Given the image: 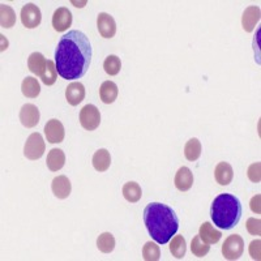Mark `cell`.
I'll use <instances>...</instances> for the list:
<instances>
[{
    "instance_id": "obj_1",
    "label": "cell",
    "mask_w": 261,
    "mask_h": 261,
    "mask_svg": "<svg viewBox=\"0 0 261 261\" xmlns=\"http://www.w3.org/2000/svg\"><path fill=\"white\" fill-rule=\"evenodd\" d=\"M93 48L89 38L80 30H69L58 42L55 65L64 80H77L89 71Z\"/></svg>"
},
{
    "instance_id": "obj_2",
    "label": "cell",
    "mask_w": 261,
    "mask_h": 261,
    "mask_svg": "<svg viewBox=\"0 0 261 261\" xmlns=\"http://www.w3.org/2000/svg\"><path fill=\"white\" fill-rule=\"evenodd\" d=\"M144 223L158 244H166L179 230V218L175 211L162 202H150L144 209Z\"/></svg>"
},
{
    "instance_id": "obj_3",
    "label": "cell",
    "mask_w": 261,
    "mask_h": 261,
    "mask_svg": "<svg viewBox=\"0 0 261 261\" xmlns=\"http://www.w3.org/2000/svg\"><path fill=\"white\" fill-rule=\"evenodd\" d=\"M243 214L241 200L231 193H221L213 200L211 206L212 221L217 227L231 230L239 223Z\"/></svg>"
},
{
    "instance_id": "obj_4",
    "label": "cell",
    "mask_w": 261,
    "mask_h": 261,
    "mask_svg": "<svg viewBox=\"0 0 261 261\" xmlns=\"http://www.w3.org/2000/svg\"><path fill=\"white\" fill-rule=\"evenodd\" d=\"M46 144L41 134L36 132L28 137L24 146V155L30 161H37L45 154Z\"/></svg>"
},
{
    "instance_id": "obj_5",
    "label": "cell",
    "mask_w": 261,
    "mask_h": 261,
    "mask_svg": "<svg viewBox=\"0 0 261 261\" xmlns=\"http://www.w3.org/2000/svg\"><path fill=\"white\" fill-rule=\"evenodd\" d=\"M244 252V241L241 235L232 234L222 246V255L226 260H238Z\"/></svg>"
},
{
    "instance_id": "obj_6",
    "label": "cell",
    "mask_w": 261,
    "mask_h": 261,
    "mask_svg": "<svg viewBox=\"0 0 261 261\" xmlns=\"http://www.w3.org/2000/svg\"><path fill=\"white\" fill-rule=\"evenodd\" d=\"M79 119H80L81 127L86 130L97 129L101 124V114H99V110L94 105L89 103L84 106L81 109Z\"/></svg>"
},
{
    "instance_id": "obj_7",
    "label": "cell",
    "mask_w": 261,
    "mask_h": 261,
    "mask_svg": "<svg viewBox=\"0 0 261 261\" xmlns=\"http://www.w3.org/2000/svg\"><path fill=\"white\" fill-rule=\"evenodd\" d=\"M21 22L28 29H34V28L39 27L42 21V13L41 9L33 3L25 4L22 8H21Z\"/></svg>"
},
{
    "instance_id": "obj_8",
    "label": "cell",
    "mask_w": 261,
    "mask_h": 261,
    "mask_svg": "<svg viewBox=\"0 0 261 261\" xmlns=\"http://www.w3.org/2000/svg\"><path fill=\"white\" fill-rule=\"evenodd\" d=\"M45 135L50 144L63 143L65 136L64 125L58 119H50L45 125Z\"/></svg>"
},
{
    "instance_id": "obj_9",
    "label": "cell",
    "mask_w": 261,
    "mask_h": 261,
    "mask_svg": "<svg viewBox=\"0 0 261 261\" xmlns=\"http://www.w3.org/2000/svg\"><path fill=\"white\" fill-rule=\"evenodd\" d=\"M98 32L103 38L110 39L116 34V22L111 15L106 12H101L97 17Z\"/></svg>"
},
{
    "instance_id": "obj_10",
    "label": "cell",
    "mask_w": 261,
    "mask_h": 261,
    "mask_svg": "<svg viewBox=\"0 0 261 261\" xmlns=\"http://www.w3.org/2000/svg\"><path fill=\"white\" fill-rule=\"evenodd\" d=\"M41 114H39L38 107L33 103H27L21 107L20 110V122L25 128L36 127L39 123Z\"/></svg>"
},
{
    "instance_id": "obj_11",
    "label": "cell",
    "mask_w": 261,
    "mask_h": 261,
    "mask_svg": "<svg viewBox=\"0 0 261 261\" xmlns=\"http://www.w3.org/2000/svg\"><path fill=\"white\" fill-rule=\"evenodd\" d=\"M72 25V13L68 8L60 7L53 15V27L57 32L63 33Z\"/></svg>"
},
{
    "instance_id": "obj_12",
    "label": "cell",
    "mask_w": 261,
    "mask_h": 261,
    "mask_svg": "<svg viewBox=\"0 0 261 261\" xmlns=\"http://www.w3.org/2000/svg\"><path fill=\"white\" fill-rule=\"evenodd\" d=\"M261 11L260 7L257 6H249L244 9L243 16H242V27L247 33L253 32L255 27L260 21Z\"/></svg>"
},
{
    "instance_id": "obj_13",
    "label": "cell",
    "mask_w": 261,
    "mask_h": 261,
    "mask_svg": "<svg viewBox=\"0 0 261 261\" xmlns=\"http://www.w3.org/2000/svg\"><path fill=\"white\" fill-rule=\"evenodd\" d=\"M85 98V86L80 81L71 83L65 89V99L71 106H77Z\"/></svg>"
},
{
    "instance_id": "obj_14",
    "label": "cell",
    "mask_w": 261,
    "mask_h": 261,
    "mask_svg": "<svg viewBox=\"0 0 261 261\" xmlns=\"http://www.w3.org/2000/svg\"><path fill=\"white\" fill-rule=\"evenodd\" d=\"M51 190H53V193L57 196L58 199H67L71 195L72 191L71 180L65 175L57 176V178H54L53 183H51Z\"/></svg>"
},
{
    "instance_id": "obj_15",
    "label": "cell",
    "mask_w": 261,
    "mask_h": 261,
    "mask_svg": "<svg viewBox=\"0 0 261 261\" xmlns=\"http://www.w3.org/2000/svg\"><path fill=\"white\" fill-rule=\"evenodd\" d=\"M175 187L180 192H187L193 186V174L188 167L183 166L175 174Z\"/></svg>"
},
{
    "instance_id": "obj_16",
    "label": "cell",
    "mask_w": 261,
    "mask_h": 261,
    "mask_svg": "<svg viewBox=\"0 0 261 261\" xmlns=\"http://www.w3.org/2000/svg\"><path fill=\"white\" fill-rule=\"evenodd\" d=\"M214 178L220 186H228L234 178V170L227 162H220L214 169Z\"/></svg>"
},
{
    "instance_id": "obj_17",
    "label": "cell",
    "mask_w": 261,
    "mask_h": 261,
    "mask_svg": "<svg viewBox=\"0 0 261 261\" xmlns=\"http://www.w3.org/2000/svg\"><path fill=\"white\" fill-rule=\"evenodd\" d=\"M119 94L118 85L113 81H105L102 83L101 88H99V98L101 101L106 105L114 103L116 101Z\"/></svg>"
},
{
    "instance_id": "obj_18",
    "label": "cell",
    "mask_w": 261,
    "mask_h": 261,
    "mask_svg": "<svg viewBox=\"0 0 261 261\" xmlns=\"http://www.w3.org/2000/svg\"><path fill=\"white\" fill-rule=\"evenodd\" d=\"M93 167L97 170L98 172H105L107 170L110 169L111 165V155L110 151L107 150V149H99L94 153L93 155Z\"/></svg>"
},
{
    "instance_id": "obj_19",
    "label": "cell",
    "mask_w": 261,
    "mask_h": 261,
    "mask_svg": "<svg viewBox=\"0 0 261 261\" xmlns=\"http://www.w3.org/2000/svg\"><path fill=\"white\" fill-rule=\"evenodd\" d=\"M46 64H47V60H46V58L41 53H33L28 58V68H29L32 73L39 76V77L45 72Z\"/></svg>"
},
{
    "instance_id": "obj_20",
    "label": "cell",
    "mask_w": 261,
    "mask_h": 261,
    "mask_svg": "<svg viewBox=\"0 0 261 261\" xmlns=\"http://www.w3.org/2000/svg\"><path fill=\"white\" fill-rule=\"evenodd\" d=\"M199 235L202 241L208 244L218 243L221 237H222L221 231H218L217 228H214V226L212 225L211 222H204L201 226H200Z\"/></svg>"
},
{
    "instance_id": "obj_21",
    "label": "cell",
    "mask_w": 261,
    "mask_h": 261,
    "mask_svg": "<svg viewBox=\"0 0 261 261\" xmlns=\"http://www.w3.org/2000/svg\"><path fill=\"white\" fill-rule=\"evenodd\" d=\"M47 167L51 171H59L60 169H63V166L65 165V154L62 149H51L47 154Z\"/></svg>"
},
{
    "instance_id": "obj_22",
    "label": "cell",
    "mask_w": 261,
    "mask_h": 261,
    "mask_svg": "<svg viewBox=\"0 0 261 261\" xmlns=\"http://www.w3.org/2000/svg\"><path fill=\"white\" fill-rule=\"evenodd\" d=\"M21 92L27 98H37L41 93V85L36 77H25L21 84Z\"/></svg>"
},
{
    "instance_id": "obj_23",
    "label": "cell",
    "mask_w": 261,
    "mask_h": 261,
    "mask_svg": "<svg viewBox=\"0 0 261 261\" xmlns=\"http://www.w3.org/2000/svg\"><path fill=\"white\" fill-rule=\"evenodd\" d=\"M123 196L128 202H137L140 201L141 196H143V191L140 184L136 181H128L123 186Z\"/></svg>"
},
{
    "instance_id": "obj_24",
    "label": "cell",
    "mask_w": 261,
    "mask_h": 261,
    "mask_svg": "<svg viewBox=\"0 0 261 261\" xmlns=\"http://www.w3.org/2000/svg\"><path fill=\"white\" fill-rule=\"evenodd\" d=\"M170 252L175 258H183L187 252V243L183 235H174L170 242Z\"/></svg>"
},
{
    "instance_id": "obj_25",
    "label": "cell",
    "mask_w": 261,
    "mask_h": 261,
    "mask_svg": "<svg viewBox=\"0 0 261 261\" xmlns=\"http://www.w3.org/2000/svg\"><path fill=\"white\" fill-rule=\"evenodd\" d=\"M184 155L191 162L199 160L201 155V143L199 141V139L193 137V139L188 140L184 145Z\"/></svg>"
},
{
    "instance_id": "obj_26",
    "label": "cell",
    "mask_w": 261,
    "mask_h": 261,
    "mask_svg": "<svg viewBox=\"0 0 261 261\" xmlns=\"http://www.w3.org/2000/svg\"><path fill=\"white\" fill-rule=\"evenodd\" d=\"M16 24V13L13 11L12 7L6 6V4H2L0 6V25L2 28H9L15 27Z\"/></svg>"
},
{
    "instance_id": "obj_27",
    "label": "cell",
    "mask_w": 261,
    "mask_h": 261,
    "mask_svg": "<svg viewBox=\"0 0 261 261\" xmlns=\"http://www.w3.org/2000/svg\"><path fill=\"white\" fill-rule=\"evenodd\" d=\"M115 238H114V235L111 232H103L97 239L98 249L103 253L113 252L114 248H115Z\"/></svg>"
},
{
    "instance_id": "obj_28",
    "label": "cell",
    "mask_w": 261,
    "mask_h": 261,
    "mask_svg": "<svg viewBox=\"0 0 261 261\" xmlns=\"http://www.w3.org/2000/svg\"><path fill=\"white\" fill-rule=\"evenodd\" d=\"M191 251L197 257H204L211 251V244L205 243L201 238H200V235H196L192 239V243H191Z\"/></svg>"
},
{
    "instance_id": "obj_29",
    "label": "cell",
    "mask_w": 261,
    "mask_h": 261,
    "mask_svg": "<svg viewBox=\"0 0 261 261\" xmlns=\"http://www.w3.org/2000/svg\"><path fill=\"white\" fill-rule=\"evenodd\" d=\"M57 79H58V71H57L55 62H53V60H47L45 72H43V74L41 76V81L45 84V85L51 86L57 83Z\"/></svg>"
},
{
    "instance_id": "obj_30",
    "label": "cell",
    "mask_w": 261,
    "mask_h": 261,
    "mask_svg": "<svg viewBox=\"0 0 261 261\" xmlns=\"http://www.w3.org/2000/svg\"><path fill=\"white\" fill-rule=\"evenodd\" d=\"M103 69L107 74L110 76H116L122 69V62L120 58L116 55H109L103 62Z\"/></svg>"
},
{
    "instance_id": "obj_31",
    "label": "cell",
    "mask_w": 261,
    "mask_h": 261,
    "mask_svg": "<svg viewBox=\"0 0 261 261\" xmlns=\"http://www.w3.org/2000/svg\"><path fill=\"white\" fill-rule=\"evenodd\" d=\"M143 257L146 261H158L161 258V249L158 243L148 242L143 247Z\"/></svg>"
},
{
    "instance_id": "obj_32",
    "label": "cell",
    "mask_w": 261,
    "mask_h": 261,
    "mask_svg": "<svg viewBox=\"0 0 261 261\" xmlns=\"http://www.w3.org/2000/svg\"><path fill=\"white\" fill-rule=\"evenodd\" d=\"M247 175H248V179L252 183H260L261 180V163L256 162L253 165L248 167V171H247Z\"/></svg>"
},
{
    "instance_id": "obj_33",
    "label": "cell",
    "mask_w": 261,
    "mask_h": 261,
    "mask_svg": "<svg viewBox=\"0 0 261 261\" xmlns=\"http://www.w3.org/2000/svg\"><path fill=\"white\" fill-rule=\"evenodd\" d=\"M247 231L249 232L253 237H258L261 234V222L260 220H256V218H248L246 223Z\"/></svg>"
},
{
    "instance_id": "obj_34",
    "label": "cell",
    "mask_w": 261,
    "mask_h": 261,
    "mask_svg": "<svg viewBox=\"0 0 261 261\" xmlns=\"http://www.w3.org/2000/svg\"><path fill=\"white\" fill-rule=\"evenodd\" d=\"M260 244V239H256V241L251 242V244H249V255H251V257H252L253 260H260L261 258Z\"/></svg>"
},
{
    "instance_id": "obj_35",
    "label": "cell",
    "mask_w": 261,
    "mask_h": 261,
    "mask_svg": "<svg viewBox=\"0 0 261 261\" xmlns=\"http://www.w3.org/2000/svg\"><path fill=\"white\" fill-rule=\"evenodd\" d=\"M260 200H261V196L260 195H256L253 196L251 202H249V206H251V211L256 214H260Z\"/></svg>"
},
{
    "instance_id": "obj_36",
    "label": "cell",
    "mask_w": 261,
    "mask_h": 261,
    "mask_svg": "<svg viewBox=\"0 0 261 261\" xmlns=\"http://www.w3.org/2000/svg\"><path fill=\"white\" fill-rule=\"evenodd\" d=\"M0 38H2V48H0V50H2V51L7 50V48H8V41H7L6 37H4L3 34L0 36Z\"/></svg>"
}]
</instances>
